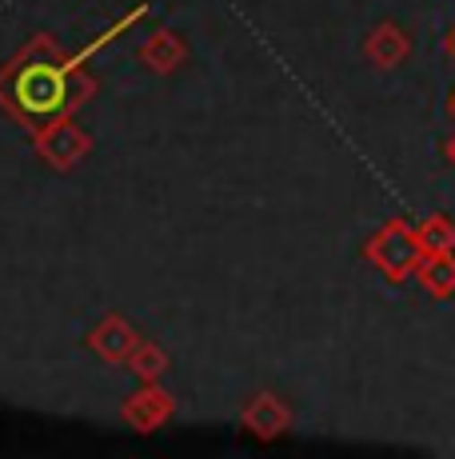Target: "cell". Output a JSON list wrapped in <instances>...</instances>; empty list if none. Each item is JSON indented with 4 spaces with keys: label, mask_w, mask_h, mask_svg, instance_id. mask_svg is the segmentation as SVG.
<instances>
[{
    "label": "cell",
    "mask_w": 455,
    "mask_h": 459,
    "mask_svg": "<svg viewBox=\"0 0 455 459\" xmlns=\"http://www.w3.org/2000/svg\"><path fill=\"white\" fill-rule=\"evenodd\" d=\"M367 260H372L388 280H396V284L408 280V276H416L419 260H424L416 224H408V220H391V224H383L380 232L372 236V244H367Z\"/></svg>",
    "instance_id": "cell-1"
},
{
    "label": "cell",
    "mask_w": 455,
    "mask_h": 459,
    "mask_svg": "<svg viewBox=\"0 0 455 459\" xmlns=\"http://www.w3.org/2000/svg\"><path fill=\"white\" fill-rule=\"evenodd\" d=\"M16 88H21V104L32 112H56L64 104V76L52 65H32Z\"/></svg>",
    "instance_id": "cell-2"
},
{
    "label": "cell",
    "mask_w": 455,
    "mask_h": 459,
    "mask_svg": "<svg viewBox=\"0 0 455 459\" xmlns=\"http://www.w3.org/2000/svg\"><path fill=\"white\" fill-rule=\"evenodd\" d=\"M364 52L372 56L375 68H396V65H404V60L411 56V37L399 29L396 21H380L372 29V37H367Z\"/></svg>",
    "instance_id": "cell-3"
},
{
    "label": "cell",
    "mask_w": 455,
    "mask_h": 459,
    "mask_svg": "<svg viewBox=\"0 0 455 459\" xmlns=\"http://www.w3.org/2000/svg\"><path fill=\"white\" fill-rule=\"evenodd\" d=\"M416 280L427 296L448 299L455 296V252H424L416 268Z\"/></svg>",
    "instance_id": "cell-4"
},
{
    "label": "cell",
    "mask_w": 455,
    "mask_h": 459,
    "mask_svg": "<svg viewBox=\"0 0 455 459\" xmlns=\"http://www.w3.org/2000/svg\"><path fill=\"white\" fill-rule=\"evenodd\" d=\"M416 236L424 252H455V224L448 216H427L424 224H416Z\"/></svg>",
    "instance_id": "cell-5"
},
{
    "label": "cell",
    "mask_w": 455,
    "mask_h": 459,
    "mask_svg": "<svg viewBox=\"0 0 455 459\" xmlns=\"http://www.w3.org/2000/svg\"><path fill=\"white\" fill-rule=\"evenodd\" d=\"M443 156H448V160H451V164H455V136H451V140H448V144H443Z\"/></svg>",
    "instance_id": "cell-6"
},
{
    "label": "cell",
    "mask_w": 455,
    "mask_h": 459,
    "mask_svg": "<svg viewBox=\"0 0 455 459\" xmlns=\"http://www.w3.org/2000/svg\"><path fill=\"white\" fill-rule=\"evenodd\" d=\"M448 56H451V60H455V29H451V32H448Z\"/></svg>",
    "instance_id": "cell-7"
}]
</instances>
